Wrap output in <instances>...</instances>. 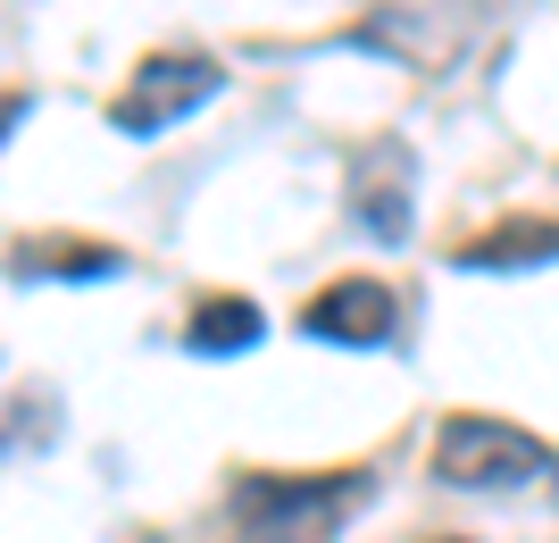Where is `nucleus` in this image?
<instances>
[{"mask_svg": "<svg viewBox=\"0 0 559 543\" xmlns=\"http://www.w3.org/2000/svg\"><path fill=\"white\" fill-rule=\"evenodd\" d=\"M368 501V469H259L234 485V527L251 543H334Z\"/></svg>", "mask_w": 559, "mask_h": 543, "instance_id": "f257e3e1", "label": "nucleus"}, {"mask_svg": "<svg viewBox=\"0 0 559 543\" xmlns=\"http://www.w3.org/2000/svg\"><path fill=\"white\" fill-rule=\"evenodd\" d=\"M9 276L17 284H100L126 276V251L93 235H17L9 243Z\"/></svg>", "mask_w": 559, "mask_h": 543, "instance_id": "6e6552de", "label": "nucleus"}, {"mask_svg": "<svg viewBox=\"0 0 559 543\" xmlns=\"http://www.w3.org/2000/svg\"><path fill=\"white\" fill-rule=\"evenodd\" d=\"M217 84H226V68H217L210 50H151L134 75H126V93L109 101V126L117 134H167L176 118H192L201 101H217Z\"/></svg>", "mask_w": 559, "mask_h": 543, "instance_id": "20e7f679", "label": "nucleus"}, {"mask_svg": "<svg viewBox=\"0 0 559 543\" xmlns=\"http://www.w3.org/2000/svg\"><path fill=\"white\" fill-rule=\"evenodd\" d=\"M301 334L343 343V352H376V343L401 334V302H393V284H376V276H334L326 293L301 302Z\"/></svg>", "mask_w": 559, "mask_h": 543, "instance_id": "423d86ee", "label": "nucleus"}, {"mask_svg": "<svg viewBox=\"0 0 559 543\" xmlns=\"http://www.w3.org/2000/svg\"><path fill=\"white\" fill-rule=\"evenodd\" d=\"M251 343H267V309L242 302V293H201L185 318V352H210V359H234L251 352Z\"/></svg>", "mask_w": 559, "mask_h": 543, "instance_id": "1a4fd4ad", "label": "nucleus"}, {"mask_svg": "<svg viewBox=\"0 0 559 543\" xmlns=\"http://www.w3.org/2000/svg\"><path fill=\"white\" fill-rule=\"evenodd\" d=\"M426 543H467V535H426Z\"/></svg>", "mask_w": 559, "mask_h": 543, "instance_id": "f8f14e48", "label": "nucleus"}, {"mask_svg": "<svg viewBox=\"0 0 559 543\" xmlns=\"http://www.w3.org/2000/svg\"><path fill=\"white\" fill-rule=\"evenodd\" d=\"M551 260H559V217L535 210H510L485 235L451 243V268H476V276H518V268H551Z\"/></svg>", "mask_w": 559, "mask_h": 543, "instance_id": "0eeeda50", "label": "nucleus"}, {"mask_svg": "<svg viewBox=\"0 0 559 543\" xmlns=\"http://www.w3.org/2000/svg\"><path fill=\"white\" fill-rule=\"evenodd\" d=\"M551 476V444L526 435L510 418H485V410H451L435 426V485H460V494H510V485H535Z\"/></svg>", "mask_w": 559, "mask_h": 543, "instance_id": "f03ea898", "label": "nucleus"}, {"mask_svg": "<svg viewBox=\"0 0 559 543\" xmlns=\"http://www.w3.org/2000/svg\"><path fill=\"white\" fill-rule=\"evenodd\" d=\"M25 109H34V101H25V93H0V142H9V134H17V126H25Z\"/></svg>", "mask_w": 559, "mask_h": 543, "instance_id": "9d476101", "label": "nucleus"}, {"mask_svg": "<svg viewBox=\"0 0 559 543\" xmlns=\"http://www.w3.org/2000/svg\"><path fill=\"white\" fill-rule=\"evenodd\" d=\"M467 34H476V0H376L368 17L350 25V43L384 50V59H401L418 75H443L467 50Z\"/></svg>", "mask_w": 559, "mask_h": 543, "instance_id": "7ed1b4c3", "label": "nucleus"}, {"mask_svg": "<svg viewBox=\"0 0 559 543\" xmlns=\"http://www.w3.org/2000/svg\"><path fill=\"white\" fill-rule=\"evenodd\" d=\"M126 543H167V535H151V527H134V535H126Z\"/></svg>", "mask_w": 559, "mask_h": 543, "instance_id": "9b49d317", "label": "nucleus"}, {"mask_svg": "<svg viewBox=\"0 0 559 543\" xmlns=\"http://www.w3.org/2000/svg\"><path fill=\"white\" fill-rule=\"evenodd\" d=\"M343 201L359 217V235L376 243H409V201H418V160L409 142H359L343 176Z\"/></svg>", "mask_w": 559, "mask_h": 543, "instance_id": "39448f33", "label": "nucleus"}]
</instances>
